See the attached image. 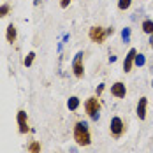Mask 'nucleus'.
Returning <instances> with one entry per match:
<instances>
[{"label":"nucleus","mask_w":153,"mask_h":153,"mask_svg":"<svg viewBox=\"0 0 153 153\" xmlns=\"http://www.w3.org/2000/svg\"><path fill=\"white\" fill-rule=\"evenodd\" d=\"M134 63H136L137 67H143V65L146 63V58H144V55L137 53V55H136V60H134Z\"/></svg>","instance_id":"15"},{"label":"nucleus","mask_w":153,"mask_h":153,"mask_svg":"<svg viewBox=\"0 0 153 153\" xmlns=\"http://www.w3.org/2000/svg\"><path fill=\"white\" fill-rule=\"evenodd\" d=\"M33 60H35V53H33V51H30V53L25 56V62H23V63H25V67H30L32 63H33Z\"/></svg>","instance_id":"14"},{"label":"nucleus","mask_w":153,"mask_h":153,"mask_svg":"<svg viewBox=\"0 0 153 153\" xmlns=\"http://www.w3.org/2000/svg\"><path fill=\"white\" fill-rule=\"evenodd\" d=\"M130 4H132V0H118V9L125 11V9L130 7Z\"/></svg>","instance_id":"17"},{"label":"nucleus","mask_w":153,"mask_h":153,"mask_svg":"<svg viewBox=\"0 0 153 153\" xmlns=\"http://www.w3.org/2000/svg\"><path fill=\"white\" fill-rule=\"evenodd\" d=\"M122 39L123 42H130V28H123L122 30Z\"/></svg>","instance_id":"18"},{"label":"nucleus","mask_w":153,"mask_h":153,"mask_svg":"<svg viewBox=\"0 0 153 153\" xmlns=\"http://www.w3.org/2000/svg\"><path fill=\"white\" fill-rule=\"evenodd\" d=\"M136 55H137V51H136L134 48L127 53L125 62H123V71H125V72H130V69H132V65H134V60H136Z\"/></svg>","instance_id":"6"},{"label":"nucleus","mask_w":153,"mask_h":153,"mask_svg":"<svg viewBox=\"0 0 153 153\" xmlns=\"http://www.w3.org/2000/svg\"><path fill=\"white\" fill-rule=\"evenodd\" d=\"M69 4H71V0H60V7H62V9H65Z\"/></svg>","instance_id":"19"},{"label":"nucleus","mask_w":153,"mask_h":153,"mask_svg":"<svg viewBox=\"0 0 153 153\" xmlns=\"http://www.w3.org/2000/svg\"><path fill=\"white\" fill-rule=\"evenodd\" d=\"M28 152L30 153H41V144H39L37 141H33L30 146H28Z\"/></svg>","instance_id":"16"},{"label":"nucleus","mask_w":153,"mask_h":153,"mask_svg":"<svg viewBox=\"0 0 153 153\" xmlns=\"http://www.w3.org/2000/svg\"><path fill=\"white\" fill-rule=\"evenodd\" d=\"M143 32H146V33H153V21L152 19H144L143 21Z\"/></svg>","instance_id":"12"},{"label":"nucleus","mask_w":153,"mask_h":153,"mask_svg":"<svg viewBox=\"0 0 153 153\" xmlns=\"http://www.w3.org/2000/svg\"><path fill=\"white\" fill-rule=\"evenodd\" d=\"M9 13H11V5L9 4H2L0 5V19L5 18V16H9Z\"/></svg>","instance_id":"13"},{"label":"nucleus","mask_w":153,"mask_h":153,"mask_svg":"<svg viewBox=\"0 0 153 153\" xmlns=\"http://www.w3.org/2000/svg\"><path fill=\"white\" fill-rule=\"evenodd\" d=\"M146 106H148V99L146 97H141L137 104V116L139 120H144L146 118Z\"/></svg>","instance_id":"10"},{"label":"nucleus","mask_w":153,"mask_h":153,"mask_svg":"<svg viewBox=\"0 0 153 153\" xmlns=\"http://www.w3.org/2000/svg\"><path fill=\"white\" fill-rule=\"evenodd\" d=\"M16 120H18V127H19V134H28V132H30L28 120H27V111L19 109L18 114H16Z\"/></svg>","instance_id":"3"},{"label":"nucleus","mask_w":153,"mask_h":153,"mask_svg":"<svg viewBox=\"0 0 153 153\" xmlns=\"http://www.w3.org/2000/svg\"><path fill=\"white\" fill-rule=\"evenodd\" d=\"M106 32L102 27H93L90 28V39H92L93 42H97V44H100V42H104V39H106Z\"/></svg>","instance_id":"5"},{"label":"nucleus","mask_w":153,"mask_h":153,"mask_svg":"<svg viewBox=\"0 0 153 153\" xmlns=\"http://www.w3.org/2000/svg\"><path fill=\"white\" fill-rule=\"evenodd\" d=\"M67 107H69L71 111H76L77 107H79V99H77V97H71V99L67 100Z\"/></svg>","instance_id":"11"},{"label":"nucleus","mask_w":153,"mask_h":153,"mask_svg":"<svg viewBox=\"0 0 153 153\" xmlns=\"http://www.w3.org/2000/svg\"><path fill=\"white\" fill-rule=\"evenodd\" d=\"M85 109H86V113L90 114V118L92 120H99V111H100V104H99V100H97V97H90L88 100H86V104H85Z\"/></svg>","instance_id":"2"},{"label":"nucleus","mask_w":153,"mask_h":153,"mask_svg":"<svg viewBox=\"0 0 153 153\" xmlns=\"http://www.w3.org/2000/svg\"><path fill=\"white\" fill-rule=\"evenodd\" d=\"M111 95H114L116 99H123L125 95H127V88H125V85L123 83H114L113 86H111Z\"/></svg>","instance_id":"8"},{"label":"nucleus","mask_w":153,"mask_h":153,"mask_svg":"<svg viewBox=\"0 0 153 153\" xmlns=\"http://www.w3.org/2000/svg\"><path fill=\"white\" fill-rule=\"evenodd\" d=\"M72 71H74V76L76 77H83L85 74V67H83V51L76 53L74 60H72Z\"/></svg>","instance_id":"4"},{"label":"nucleus","mask_w":153,"mask_h":153,"mask_svg":"<svg viewBox=\"0 0 153 153\" xmlns=\"http://www.w3.org/2000/svg\"><path fill=\"white\" fill-rule=\"evenodd\" d=\"M102 90H104V85H100V86H99V90H97V95H99V93H102Z\"/></svg>","instance_id":"21"},{"label":"nucleus","mask_w":153,"mask_h":153,"mask_svg":"<svg viewBox=\"0 0 153 153\" xmlns=\"http://www.w3.org/2000/svg\"><path fill=\"white\" fill-rule=\"evenodd\" d=\"M74 139L79 146H88L92 143L90 139V130H88V125L85 122H77L74 127Z\"/></svg>","instance_id":"1"},{"label":"nucleus","mask_w":153,"mask_h":153,"mask_svg":"<svg viewBox=\"0 0 153 153\" xmlns=\"http://www.w3.org/2000/svg\"><path fill=\"white\" fill-rule=\"evenodd\" d=\"M106 33H107V35H113V33H114V30H113V28H107Z\"/></svg>","instance_id":"20"},{"label":"nucleus","mask_w":153,"mask_h":153,"mask_svg":"<svg viewBox=\"0 0 153 153\" xmlns=\"http://www.w3.org/2000/svg\"><path fill=\"white\" fill-rule=\"evenodd\" d=\"M122 132H123V122H122V118L114 116V118L111 120V134L118 137V136H122Z\"/></svg>","instance_id":"7"},{"label":"nucleus","mask_w":153,"mask_h":153,"mask_svg":"<svg viewBox=\"0 0 153 153\" xmlns=\"http://www.w3.org/2000/svg\"><path fill=\"white\" fill-rule=\"evenodd\" d=\"M152 86H153V81H152Z\"/></svg>","instance_id":"23"},{"label":"nucleus","mask_w":153,"mask_h":153,"mask_svg":"<svg viewBox=\"0 0 153 153\" xmlns=\"http://www.w3.org/2000/svg\"><path fill=\"white\" fill-rule=\"evenodd\" d=\"M5 39H7V42L9 44H14L16 39H18V30H16V25L13 23H9L7 25V30H5Z\"/></svg>","instance_id":"9"},{"label":"nucleus","mask_w":153,"mask_h":153,"mask_svg":"<svg viewBox=\"0 0 153 153\" xmlns=\"http://www.w3.org/2000/svg\"><path fill=\"white\" fill-rule=\"evenodd\" d=\"M148 42H150V46L153 48V33H152V35H150V41H148Z\"/></svg>","instance_id":"22"}]
</instances>
